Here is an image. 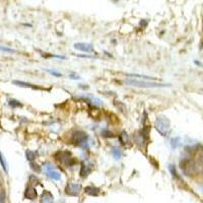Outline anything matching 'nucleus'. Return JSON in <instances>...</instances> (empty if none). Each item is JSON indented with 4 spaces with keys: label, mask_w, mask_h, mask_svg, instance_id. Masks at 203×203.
<instances>
[{
    "label": "nucleus",
    "mask_w": 203,
    "mask_h": 203,
    "mask_svg": "<svg viewBox=\"0 0 203 203\" xmlns=\"http://www.w3.org/2000/svg\"><path fill=\"white\" fill-rule=\"evenodd\" d=\"M154 127H156V131L161 135L166 136L168 134L169 130H170V120L164 115L157 116L156 119V123H154Z\"/></svg>",
    "instance_id": "f257e3e1"
},
{
    "label": "nucleus",
    "mask_w": 203,
    "mask_h": 203,
    "mask_svg": "<svg viewBox=\"0 0 203 203\" xmlns=\"http://www.w3.org/2000/svg\"><path fill=\"white\" fill-rule=\"evenodd\" d=\"M125 82L133 86H139V88H168L170 84L166 83H159V82H147L142 80H135V79H125Z\"/></svg>",
    "instance_id": "f03ea898"
},
{
    "label": "nucleus",
    "mask_w": 203,
    "mask_h": 203,
    "mask_svg": "<svg viewBox=\"0 0 203 203\" xmlns=\"http://www.w3.org/2000/svg\"><path fill=\"white\" fill-rule=\"evenodd\" d=\"M56 156L58 157V161H60L61 163L65 164L66 166H72L75 163V159L72 157L71 154L69 151H60L57 152Z\"/></svg>",
    "instance_id": "7ed1b4c3"
},
{
    "label": "nucleus",
    "mask_w": 203,
    "mask_h": 203,
    "mask_svg": "<svg viewBox=\"0 0 203 203\" xmlns=\"http://www.w3.org/2000/svg\"><path fill=\"white\" fill-rule=\"evenodd\" d=\"M81 191V185L80 184H77V183H69L67 184L65 188V192L68 195H71V196H75V195H78Z\"/></svg>",
    "instance_id": "20e7f679"
},
{
    "label": "nucleus",
    "mask_w": 203,
    "mask_h": 203,
    "mask_svg": "<svg viewBox=\"0 0 203 203\" xmlns=\"http://www.w3.org/2000/svg\"><path fill=\"white\" fill-rule=\"evenodd\" d=\"M86 140H88V135L82 131H76L72 135V141H73V143H76V144L84 143L86 142Z\"/></svg>",
    "instance_id": "39448f33"
},
{
    "label": "nucleus",
    "mask_w": 203,
    "mask_h": 203,
    "mask_svg": "<svg viewBox=\"0 0 203 203\" xmlns=\"http://www.w3.org/2000/svg\"><path fill=\"white\" fill-rule=\"evenodd\" d=\"M75 49L81 52H93V45L88 44V43H75L74 46Z\"/></svg>",
    "instance_id": "423d86ee"
},
{
    "label": "nucleus",
    "mask_w": 203,
    "mask_h": 203,
    "mask_svg": "<svg viewBox=\"0 0 203 203\" xmlns=\"http://www.w3.org/2000/svg\"><path fill=\"white\" fill-rule=\"evenodd\" d=\"M46 172H47V175L49 176L51 179H54L56 180V181H58V180H60L61 176H60V173H58L57 171L54 170L53 168H52V166H48L46 168Z\"/></svg>",
    "instance_id": "0eeeda50"
},
{
    "label": "nucleus",
    "mask_w": 203,
    "mask_h": 203,
    "mask_svg": "<svg viewBox=\"0 0 203 203\" xmlns=\"http://www.w3.org/2000/svg\"><path fill=\"white\" fill-rule=\"evenodd\" d=\"M24 196H26V198H28L29 200H34L37 198L38 194L34 187H28L26 189V192H24Z\"/></svg>",
    "instance_id": "6e6552de"
},
{
    "label": "nucleus",
    "mask_w": 203,
    "mask_h": 203,
    "mask_svg": "<svg viewBox=\"0 0 203 203\" xmlns=\"http://www.w3.org/2000/svg\"><path fill=\"white\" fill-rule=\"evenodd\" d=\"M53 202V196L50 192H44L42 194V203H52Z\"/></svg>",
    "instance_id": "1a4fd4ad"
},
{
    "label": "nucleus",
    "mask_w": 203,
    "mask_h": 203,
    "mask_svg": "<svg viewBox=\"0 0 203 203\" xmlns=\"http://www.w3.org/2000/svg\"><path fill=\"white\" fill-rule=\"evenodd\" d=\"M84 190H85V193H88V195H93V196L98 195V194H99V192H100V190L98 188H95V187H90V186L86 187Z\"/></svg>",
    "instance_id": "9d476101"
},
{
    "label": "nucleus",
    "mask_w": 203,
    "mask_h": 203,
    "mask_svg": "<svg viewBox=\"0 0 203 203\" xmlns=\"http://www.w3.org/2000/svg\"><path fill=\"white\" fill-rule=\"evenodd\" d=\"M90 166H85L84 164H82V166H81V171H80V176L81 177H86L88 174L90 173Z\"/></svg>",
    "instance_id": "9b49d317"
},
{
    "label": "nucleus",
    "mask_w": 203,
    "mask_h": 203,
    "mask_svg": "<svg viewBox=\"0 0 203 203\" xmlns=\"http://www.w3.org/2000/svg\"><path fill=\"white\" fill-rule=\"evenodd\" d=\"M0 165H1L2 169L4 170V172L5 173L8 172L7 171V164H6V161H5V159H4L3 154H1V151H0Z\"/></svg>",
    "instance_id": "f8f14e48"
},
{
    "label": "nucleus",
    "mask_w": 203,
    "mask_h": 203,
    "mask_svg": "<svg viewBox=\"0 0 203 203\" xmlns=\"http://www.w3.org/2000/svg\"><path fill=\"white\" fill-rule=\"evenodd\" d=\"M127 76H130L132 78V77H138V78H143V79H149V80H154V77H149V76H146V75H140V74H136V73H133V74H126Z\"/></svg>",
    "instance_id": "ddd939ff"
},
{
    "label": "nucleus",
    "mask_w": 203,
    "mask_h": 203,
    "mask_svg": "<svg viewBox=\"0 0 203 203\" xmlns=\"http://www.w3.org/2000/svg\"><path fill=\"white\" fill-rule=\"evenodd\" d=\"M26 156H27V159H28V161H34V159H36L35 152L32 151V150H27V151H26Z\"/></svg>",
    "instance_id": "4468645a"
},
{
    "label": "nucleus",
    "mask_w": 203,
    "mask_h": 203,
    "mask_svg": "<svg viewBox=\"0 0 203 203\" xmlns=\"http://www.w3.org/2000/svg\"><path fill=\"white\" fill-rule=\"evenodd\" d=\"M13 83H14V84H17V85H19V86H24V88H35V86H34L33 84H29V83L24 82V81H16V80H14V81H13Z\"/></svg>",
    "instance_id": "2eb2a0df"
},
{
    "label": "nucleus",
    "mask_w": 203,
    "mask_h": 203,
    "mask_svg": "<svg viewBox=\"0 0 203 203\" xmlns=\"http://www.w3.org/2000/svg\"><path fill=\"white\" fill-rule=\"evenodd\" d=\"M0 51L7 52V53H15V52H16L14 49H12V48L5 47V46H0Z\"/></svg>",
    "instance_id": "dca6fc26"
},
{
    "label": "nucleus",
    "mask_w": 203,
    "mask_h": 203,
    "mask_svg": "<svg viewBox=\"0 0 203 203\" xmlns=\"http://www.w3.org/2000/svg\"><path fill=\"white\" fill-rule=\"evenodd\" d=\"M113 156H114L115 159H119L121 157V151L118 149V148H114V149H113Z\"/></svg>",
    "instance_id": "f3484780"
},
{
    "label": "nucleus",
    "mask_w": 203,
    "mask_h": 203,
    "mask_svg": "<svg viewBox=\"0 0 203 203\" xmlns=\"http://www.w3.org/2000/svg\"><path fill=\"white\" fill-rule=\"evenodd\" d=\"M8 104H9L11 107H20L22 106V105L19 103V101H14V100H10Z\"/></svg>",
    "instance_id": "a211bd4d"
},
{
    "label": "nucleus",
    "mask_w": 203,
    "mask_h": 203,
    "mask_svg": "<svg viewBox=\"0 0 203 203\" xmlns=\"http://www.w3.org/2000/svg\"><path fill=\"white\" fill-rule=\"evenodd\" d=\"M46 71H48V72H49V73H51V74H53V75H55V76H62V74L59 73V72L54 71V70H49V69H46Z\"/></svg>",
    "instance_id": "6ab92c4d"
}]
</instances>
